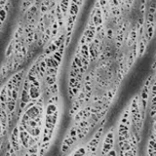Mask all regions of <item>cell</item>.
I'll return each instance as SVG.
<instances>
[{
    "mask_svg": "<svg viewBox=\"0 0 156 156\" xmlns=\"http://www.w3.org/2000/svg\"><path fill=\"white\" fill-rule=\"evenodd\" d=\"M72 156H85L88 154V151L86 148V145H80L76 147L72 152H71Z\"/></svg>",
    "mask_w": 156,
    "mask_h": 156,
    "instance_id": "obj_1",
    "label": "cell"
},
{
    "mask_svg": "<svg viewBox=\"0 0 156 156\" xmlns=\"http://www.w3.org/2000/svg\"><path fill=\"white\" fill-rule=\"evenodd\" d=\"M79 12H80V6L78 5V4L71 2L69 9V16H78Z\"/></svg>",
    "mask_w": 156,
    "mask_h": 156,
    "instance_id": "obj_2",
    "label": "cell"
},
{
    "mask_svg": "<svg viewBox=\"0 0 156 156\" xmlns=\"http://www.w3.org/2000/svg\"><path fill=\"white\" fill-rule=\"evenodd\" d=\"M58 75H46L44 80H45V84L47 85V87H50L54 84L58 83Z\"/></svg>",
    "mask_w": 156,
    "mask_h": 156,
    "instance_id": "obj_3",
    "label": "cell"
},
{
    "mask_svg": "<svg viewBox=\"0 0 156 156\" xmlns=\"http://www.w3.org/2000/svg\"><path fill=\"white\" fill-rule=\"evenodd\" d=\"M48 88H49L51 95H59V92H60V84L59 83H56L54 85H52Z\"/></svg>",
    "mask_w": 156,
    "mask_h": 156,
    "instance_id": "obj_4",
    "label": "cell"
},
{
    "mask_svg": "<svg viewBox=\"0 0 156 156\" xmlns=\"http://www.w3.org/2000/svg\"><path fill=\"white\" fill-rule=\"evenodd\" d=\"M106 39L107 40H112L114 38V29L112 27H106Z\"/></svg>",
    "mask_w": 156,
    "mask_h": 156,
    "instance_id": "obj_5",
    "label": "cell"
},
{
    "mask_svg": "<svg viewBox=\"0 0 156 156\" xmlns=\"http://www.w3.org/2000/svg\"><path fill=\"white\" fill-rule=\"evenodd\" d=\"M52 57H53L56 61H57L60 65H62V63H63V55H62L61 53H60L59 51H57V52H55V53L52 55Z\"/></svg>",
    "mask_w": 156,
    "mask_h": 156,
    "instance_id": "obj_6",
    "label": "cell"
},
{
    "mask_svg": "<svg viewBox=\"0 0 156 156\" xmlns=\"http://www.w3.org/2000/svg\"><path fill=\"white\" fill-rule=\"evenodd\" d=\"M98 1L99 2V4H101L102 6V9H103V8H106L109 6V0H98Z\"/></svg>",
    "mask_w": 156,
    "mask_h": 156,
    "instance_id": "obj_7",
    "label": "cell"
},
{
    "mask_svg": "<svg viewBox=\"0 0 156 156\" xmlns=\"http://www.w3.org/2000/svg\"><path fill=\"white\" fill-rule=\"evenodd\" d=\"M109 1H110V0H109Z\"/></svg>",
    "mask_w": 156,
    "mask_h": 156,
    "instance_id": "obj_8",
    "label": "cell"
}]
</instances>
